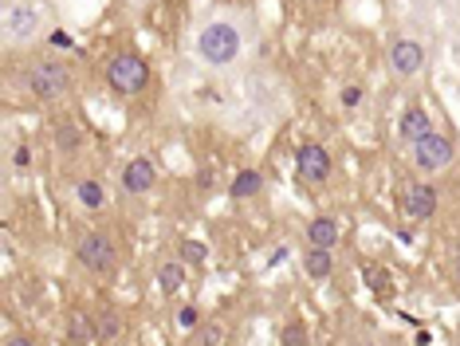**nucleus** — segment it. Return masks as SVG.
<instances>
[{
    "instance_id": "nucleus-1",
    "label": "nucleus",
    "mask_w": 460,
    "mask_h": 346,
    "mask_svg": "<svg viewBox=\"0 0 460 346\" xmlns=\"http://www.w3.org/2000/svg\"><path fill=\"white\" fill-rule=\"evenodd\" d=\"M13 75L20 83V91L28 94L40 107H51V111H67L71 102L79 99V63L67 59L64 51H48V48H36L20 59H8Z\"/></svg>"
},
{
    "instance_id": "nucleus-2",
    "label": "nucleus",
    "mask_w": 460,
    "mask_h": 346,
    "mask_svg": "<svg viewBox=\"0 0 460 346\" xmlns=\"http://www.w3.org/2000/svg\"><path fill=\"white\" fill-rule=\"evenodd\" d=\"M248 44H252V24L236 8H213L201 16L190 31V51L193 59L208 71H228L244 59Z\"/></svg>"
},
{
    "instance_id": "nucleus-3",
    "label": "nucleus",
    "mask_w": 460,
    "mask_h": 346,
    "mask_svg": "<svg viewBox=\"0 0 460 346\" xmlns=\"http://www.w3.org/2000/svg\"><path fill=\"white\" fill-rule=\"evenodd\" d=\"M102 87L119 102L138 107V102H150V94H158V71L138 48H114L102 59Z\"/></svg>"
},
{
    "instance_id": "nucleus-4",
    "label": "nucleus",
    "mask_w": 460,
    "mask_h": 346,
    "mask_svg": "<svg viewBox=\"0 0 460 346\" xmlns=\"http://www.w3.org/2000/svg\"><path fill=\"white\" fill-rule=\"evenodd\" d=\"M48 40L44 0H0V48L4 59H20Z\"/></svg>"
},
{
    "instance_id": "nucleus-5",
    "label": "nucleus",
    "mask_w": 460,
    "mask_h": 346,
    "mask_svg": "<svg viewBox=\"0 0 460 346\" xmlns=\"http://www.w3.org/2000/svg\"><path fill=\"white\" fill-rule=\"evenodd\" d=\"M91 146H95V134L83 126V119H75L71 111H56V119H51V157H56L59 173L87 170Z\"/></svg>"
},
{
    "instance_id": "nucleus-6",
    "label": "nucleus",
    "mask_w": 460,
    "mask_h": 346,
    "mask_svg": "<svg viewBox=\"0 0 460 346\" xmlns=\"http://www.w3.org/2000/svg\"><path fill=\"white\" fill-rule=\"evenodd\" d=\"M71 256H75V264L83 271H91V276H99V279H111L114 271L122 268L119 236H114L107 225H87L83 228V233L75 236V244H71Z\"/></svg>"
},
{
    "instance_id": "nucleus-7",
    "label": "nucleus",
    "mask_w": 460,
    "mask_h": 346,
    "mask_svg": "<svg viewBox=\"0 0 460 346\" xmlns=\"http://www.w3.org/2000/svg\"><path fill=\"white\" fill-rule=\"evenodd\" d=\"M410 150V165H413V177H429V182H441L445 173L456 170V138L441 126H433L429 134H421L413 146H405Z\"/></svg>"
},
{
    "instance_id": "nucleus-8",
    "label": "nucleus",
    "mask_w": 460,
    "mask_h": 346,
    "mask_svg": "<svg viewBox=\"0 0 460 346\" xmlns=\"http://www.w3.org/2000/svg\"><path fill=\"white\" fill-rule=\"evenodd\" d=\"M385 71H390L394 83H402V87H413V83L425 79L429 71V44L421 36H413V31H394L390 40H385Z\"/></svg>"
},
{
    "instance_id": "nucleus-9",
    "label": "nucleus",
    "mask_w": 460,
    "mask_h": 346,
    "mask_svg": "<svg viewBox=\"0 0 460 346\" xmlns=\"http://www.w3.org/2000/svg\"><path fill=\"white\" fill-rule=\"evenodd\" d=\"M64 193H67V205L75 213L99 220L111 213V189L99 173L91 170H79V173H64Z\"/></svg>"
},
{
    "instance_id": "nucleus-10",
    "label": "nucleus",
    "mask_w": 460,
    "mask_h": 346,
    "mask_svg": "<svg viewBox=\"0 0 460 346\" xmlns=\"http://www.w3.org/2000/svg\"><path fill=\"white\" fill-rule=\"evenodd\" d=\"M296 182L307 193H323L334 185V157L323 142H303L296 150Z\"/></svg>"
},
{
    "instance_id": "nucleus-11",
    "label": "nucleus",
    "mask_w": 460,
    "mask_h": 346,
    "mask_svg": "<svg viewBox=\"0 0 460 346\" xmlns=\"http://www.w3.org/2000/svg\"><path fill=\"white\" fill-rule=\"evenodd\" d=\"M402 217L413 220V225H429L441 213V182H429V177H410L402 185Z\"/></svg>"
},
{
    "instance_id": "nucleus-12",
    "label": "nucleus",
    "mask_w": 460,
    "mask_h": 346,
    "mask_svg": "<svg viewBox=\"0 0 460 346\" xmlns=\"http://www.w3.org/2000/svg\"><path fill=\"white\" fill-rule=\"evenodd\" d=\"M154 189H158V162H154V157H130L119 173V193L127 197V201H142Z\"/></svg>"
},
{
    "instance_id": "nucleus-13",
    "label": "nucleus",
    "mask_w": 460,
    "mask_h": 346,
    "mask_svg": "<svg viewBox=\"0 0 460 346\" xmlns=\"http://www.w3.org/2000/svg\"><path fill=\"white\" fill-rule=\"evenodd\" d=\"M303 240H307V248L339 252V244H342V225H339V217H331V213L311 217L307 228H303Z\"/></svg>"
},
{
    "instance_id": "nucleus-14",
    "label": "nucleus",
    "mask_w": 460,
    "mask_h": 346,
    "mask_svg": "<svg viewBox=\"0 0 460 346\" xmlns=\"http://www.w3.org/2000/svg\"><path fill=\"white\" fill-rule=\"evenodd\" d=\"M185 268L190 264H185L181 256H173V252H162L158 256V264H154V283H158V291L165 299L185 288Z\"/></svg>"
},
{
    "instance_id": "nucleus-15",
    "label": "nucleus",
    "mask_w": 460,
    "mask_h": 346,
    "mask_svg": "<svg viewBox=\"0 0 460 346\" xmlns=\"http://www.w3.org/2000/svg\"><path fill=\"white\" fill-rule=\"evenodd\" d=\"M429 130H433V119H429V111L417 99L405 102V111L397 114V138H402V146H413Z\"/></svg>"
},
{
    "instance_id": "nucleus-16",
    "label": "nucleus",
    "mask_w": 460,
    "mask_h": 346,
    "mask_svg": "<svg viewBox=\"0 0 460 346\" xmlns=\"http://www.w3.org/2000/svg\"><path fill=\"white\" fill-rule=\"evenodd\" d=\"M67 339H71V346H95L99 342V319L91 311L75 307L67 315Z\"/></svg>"
},
{
    "instance_id": "nucleus-17",
    "label": "nucleus",
    "mask_w": 460,
    "mask_h": 346,
    "mask_svg": "<svg viewBox=\"0 0 460 346\" xmlns=\"http://www.w3.org/2000/svg\"><path fill=\"white\" fill-rule=\"evenodd\" d=\"M260 189H264V173L260 170H240L233 177V185H228V197H233V201H252V197H260Z\"/></svg>"
},
{
    "instance_id": "nucleus-18",
    "label": "nucleus",
    "mask_w": 460,
    "mask_h": 346,
    "mask_svg": "<svg viewBox=\"0 0 460 346\" xmlns=\"http://www.w3.org/2000/svg\"><path fill=\"white\" fill-rule=\"evenodd\" d=\"M303 271H307L311 279H331L334 276V252L307 248V252H303Z\"/></svg>"
},
{
    "instance_id": "nucleus-19",
    "label": "nucleus",
    "mask_w": 460,
    "mask_h": 346,
    "mask_svg": "<svg viewBox=\"0 0 460 346\" xmlns=\"http://www.w3.org/2000/svg\"><path fill=\"white\" fill-rule=\"evenodd\" d=\"M28 170H32V142L20 138L8 146V157H4V173L8 177H24Z\"/></svg>"
},
{
    "instance_id": "nucleus-20",
    "label": "nucleus",
    "mask_w": 460,
    "mask_h": 346,
    "mask_svg": "<svg viewBox=\"0 0 460 346\" xmlns=\"http://www.w3.org/2000/svg\"><path fill=\"white\" fill-rule=\"evenodd\" d=\"M122 334H127V319H119V315H102L99 319V342L102 346H119Z\"/></svg>"
},
{
    "instance_id": "nucleus-21",
    "label": "nucleus",
    "mask_w": 460,
    "mask_h": 346,
    "mask_svg": "<svg viewBox=\"0 0 460 346\" xmlns=\"http://www.w3.org/2000/svg\"><path fill=\"white\" fill-rule=\"evenodd\" d=\"M177 256H181L185 260V264H201V260H205V248L201 244H193V240H181V244H177Z\"/></svg>"
},
{
    "instance_id": "nucleus-22",
    "label": "nucleus",
    "mask_w": 460,
    "mask_h": 346,
    "mask_svg": "<svg viewBox=\"0 0 460 346\" xmlns=\"http://www.w3.org/2000/svg\"><path fill=\"white\" fill-rule=\"evenodd\" d=\"M173 323H177V331H197V323H201V315H197V307H177Z\"/></svg>"
},
{
    "instance_id": "nucleus-23",
    "label": "nucleus",
    "mask_w": 460,
    "mask_h": 346,
    "mask_svg": "<svg viewBox=\"0 0 460 346\" xmlns=\"http://www.w3.org/2000/svg\"><path fill=\"white\" fill-rule=\"evenodd\" d=\"M0 346H40V339H36L32 331H8Z\"/></svg>"
},
{
    "instance_id": "nucleus-24",
    "label": "nucleus",
    "mask_w": 460,
    "mask_h": 346,
    "mask_svg": "<svg viewBox=\"0 0 460 346\" xmlns=\"http://www.w3.org/2000/svg\"><path fill=\"white\" fill-rule=\"evenodd\" d=\"M339 99H342V111H354L362 102V87H358V83H350V87H342Z\"/></svg>"
},
{
    "instance_id": "nucleus-25",
    "label": "nucleus",
    "mask_w": 460,
    "mask_h": 346,
    "mask_svg": "<svg viewBox=\"0 0 460 346\" xmlns=\"http://www.w3.org/2000/svg\"><path fill=\"white\" fill-rule=\"evenodd\" d=\"M296 4L303 8V13H327L334 0H296Z\"/></svg>"
},
{
    "instance_id": "nucleus-26",
    "label": "nucleus",
    "mask_w": 460,
    "mask_h": 346,
    "mask_svg": "<svg viewBox=\"0 0 460 346\" xmlns=\"http://www.w3.org/2000/svg\"><path fill=\"white\" fill-rule=\"evenodd\" d=\"M448 279H453V288L460 291V252H456L453 260H448Z\"/></svg>"
},
{
    "instance_id": "nucleus-27",
    "label": "nucleus",
    "mask_w": 460,
    "mask_h": 346,
    "mask_svg": "<svg viewBox=\"0 0 460 346\" xmlns=\"http://www.w3.org/2000/svg\"><path fill=\"white\" fill-rule=\"evenodd\" d=\"M201 346H221V339L213 334V327H205V339H201Z\"/></svg>"
},
{
    "instance_id": "nucleus-28",
    "label": "nucleus",
    "mask_w": 460,
    "mask_h": 346,
    "mask_svg": "<svg viewBox=\"0 0 460 346\" xmlns=\"http://www.w3.org/2000/svg\"><path fill=\"white\" fill-rule=\"evenodd\" d=\"M358 346H385L382 339H358Z\"/></svg>"
},
{
    "instance_id": "nucleus-29",
    "label": "nucleus",
    "mask_w": 460,
    "mask_h": 346,
    "mask_svg": "<svg viewBox=\"0 0 460 346\" xmlns=\"http://www.w3.org/2000/svg\"><path fill=\"white\" fill-rule=\"evenodd\" d=\"M456 63H460V44H456Z\"/></svg>"
}]
</instances>
